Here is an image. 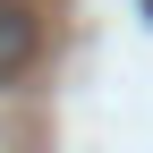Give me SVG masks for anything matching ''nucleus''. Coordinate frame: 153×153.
<instances>
[{
	"label": "nucleus",
	"mask_w": 153,
	"mask_h": 153,
	"mask_svg": "<svg viewBox=\"0 0 153 153\" xmlns=\"http://www.w3.org/2000/svg\"><path fill=\"white\" fill-rule=\"evenodd\" d=\"M34 60V9L26 0H0V85Z\"/></svg>",
	"instance_id": "1"
}]
</instances>
